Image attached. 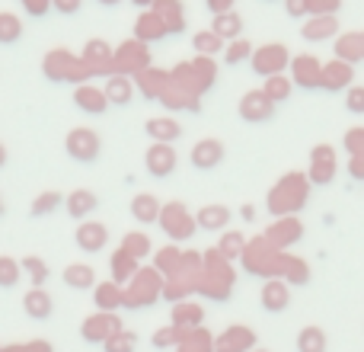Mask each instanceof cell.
Here are the masks:
<instances>
[{"instance_id":"obj_32","label":"cell","mask_w":364,"mask_h":352,"mask_svg":"<svg viewBox=\"0 0 364 352\" xmlns=\"http://www.w3.org/2000/svg\"><path fill=\"white\" fill-rule=\"evenodd\" d=\"M23 263H26V269H32L36 282H42V279H45V266H42V259H38V257H29V259H23Z\"/></svg>"},{"instance_id":"obj_19","label":"cell","mask_w":364,"mask_h":352,"mask_svg":"<svg viewBox=\"0 0 364 352\" xmlns=\"http://www.w3.org/2000/svg\"><path fill=\"white\" fill-rule=\"evenodd\" d=\"M58 205H61V192H45V195H38V199H36V205H32V214H36V218H42V214L55 212Z\"/></svg>"},{"instance_id":"obj_4","label":"cell","mask_w":364,"mask_h":352,"mask_svg":"<svg viewBox=\"0 0 364 352\" xmlns=\"http://www.w3.org/2000/svg\"><path fill=\"white\" fill-rule=\"evenodd\" d=\"M147 170L154 176H170L176 170V154H173L166 145L151 147V151H147Z\"/></svg>"},{"instance_id":"obj_30","label":"cell","mask_w":364,"mask_h":352,"mask_svg":"<svg viewBox=\"0 0 364 352\" xmlns=\"http://www.w3.org/2000/svg\"><path fill=\"white\" fill-rule=\"evenodd\" d=\"M246 51H250V45H246V42L230 45V51H227V64H240V61H243Z\"/></svg>"},{"instance_id":"obj_35","label":"cell","mask_w":364,"mask_h":352,"mask_svg":"<svg viewBox=\"0 0 364 352\" xmlns=\"http://www.w3.org/2000/svg\"><path fill=\"white\" fill-rule=\"evenodd\" d=\"M100 4H102V6H115V4H119V0H100Z\"/></svg>"},{"instance_id":"obj_29","label":"cell","mask_w":364,"mask_h":352,"mask_svg":"<svg viewBox=\"0 0 364 352\" xmlns=\"http://www.w3.org/2000/svg\"><path fill=\"white\" fill-rule=\"evenodd\" d=\"M336 81H348V68H329L326 71V83H323V87H329V90H336Z\"/></svg>"},{"instance_id":"obj_8","label":"cell","mask_w":364,"mask_h":352,"mask_svg":"<svg viewBox=\"0 0 364 352\" xmlns=\"http://www.w3.org/2000/svg\"><path fill=\"white\" fill-rule=\"evenodd\" d=\"M23 308H26V314H32L36 321H45L55 304H51V295L45 289H29V295L23 298Z\"/></svg>"},{"instance_id":"obj_20","label":"cell","mask_w":364,"mask_h":352,"mask_svg":"<svg viewBox=\"0 0 364 352\" xmlns=\"http://www.w3.org/2000/svg\"><path fill=\"white\" fill-rule=\"evenodd\" d=\"M262 93L269 96L272 103H275V100H288V93H291V81H284V77H278V74H275V77L269 81V87L262 90Z\"/></svg>"},{"instance_id":"obj_28","label":"cell","mask_w":364,"mask_h":352,"mask_svg":"<svg viewBox=\"0 0 364 352\" xmlns=\"http://www.w3.org/2000/svg\"><path fill=\"white\" fill-rule=\"evenodd\" d=\"M218 45H220V36H218V32H211V36H198V38H195V48H198V51H218Z\"/></svg>"},{"instance_id":"obj_38","label":"cell","mask_w":364,"mask_h":352,"mask_svg":"<svg viewBox=\"0 0 364 352\" xmlns=\"http://www.w3.org/2000/svg\"><path fill=\"white\" fill-rule=\"evenodd\" d=\"M0 212H4V208H0Z\"/></svg>"},{"instance_id":"obj_7","label":"cell","mask_w":364,"mask_h":352,"mask_svg":"<svg viewBox=\"0 0 364 352\" xmlns=\"http://www.w3.org/2000/svg\"><path fill=\"white\" fill-rule=\"evenodd\" d=\"M284 61H288V51H284L282 45H269V48H262V51L256 55L252 68L262 71V74H275L278 68H284Z\"/></svg>"},{"instance_id":"obj_14","label":"cell","mask_w":364,"mask_h":352,"mask_svg":"<svg viewBox=\"0 0 364 352\" xmlns=\"http://www.w3.org/2000/svg\"><path fill=\"white\" fill-rule=\"evenodd\" d=\"M297 349H301V352H326V340H323V330H316V327L301 330Z\"/></svg>"},{"instance_id":"obj_37","label":"cell","mask_w":364,"mask_h":352,"mask_svg":"<svg viewBox=\"0 0 364 352\" xmlns=\"http://www.w3.org/2000/svg\"><path fill=\"white\" fill-rule=\"evenodd\" d=\"M138 4H147V0H138Z\"/></svg>"},{"instance_id":"obj_2","label":"cell","mask_w":364,"mask_h":352,"mask_svg":"<svg viewBox=\"0 0 364 352\" xmlns=\"http://www.w3.org/2000/svg\"><path fill=\"white\" fill-rule=\"evenodd\" d=\"M272 113H275V103L265 93H246L243 103H240V115L246 122H265V119H272Z\"/></svg>"},{"instance_id":"obj_27","label":"cell","mask_w":364,"mask_h":352,"mask_svg":"<svg viewBox=\"0 0 364 352\" xmlns=\"http://www.w3.org/2000/svg\"><path fill=\"white\" fill-rule=\"evenodd\" d=\"M106 352H134V336H115V343H106Z\"/></svg>"},{"instance_id":"obj_10","label":"cell","mask_w":364,"mask_h":352,"mask_svg":"<svg viewBox=\"0 0 364 352\" xmlns=\"http://www.w3.org/2000/svg\"><path fill=\"white\" fill-rule=\"evenodd\" d=\"M90 212H96V195L93 192H70L68 195V214L70 218H87Z\"/></svg>"},{"instance_id":"obj_16","label":"cell","mask_w":364,"mask_h":352,"mask_svg":"<svg viewBox=\"0 0 364 352\" xmlns=\"http://www.w3.org/2000/svg\"><path fill=\"white\" fill-rule=\"evenodd\" d=\"M64 282L70 289H90L93 285V269L90 266H70V269H64Z\"/></svg>"},{"instance_id":"obj_1","label":"cell","mask_w":364,"mask_h":352,"mask_svg":"<svg viewBox=\"0 0 364 352\" xmlns=\"http://www.w3.org/2000/svg\"><path fill=\"white\" fill-rule=\"evenodd\" d=\"M68 154L74 160H80V164H93V160L100 157V138H96V132H90V128H74V132L68 135Z\"/></svg>"},{"instance_id":"obj_18","label":"cell","mask_w":364,"mask_h":352,"mask_svg":"<svg viewBox=\"0 0 364 352\" xmlns=\"http://www.w3.org/2000/svg\"><path fill=\"white\" fill-rule=\"evenodd\" d=\"M262 304L269 311H282L284 304H288V289H284V285H278V282H272L269 289L262 291Z\"/></svg>"},{"instance_id":"obj_13","label":"cell","mask_w":364,"mask_h":352,"mask_svg":"<svg viewBox=\"0 0 364 352\" xmlns=\"http://www.w3.org/2000/svg\"><path fill=\"white\" fill-rule=\"evenodd\" d=\"M147 132H151V138H157V141H173V138H179V125L176 122H170V119H151L147 122Z\"/></svg>"},{"instance_id":"obj_5","label":"cell","mask_w":364,"mask_h":352,"mask_svg":"<svg viewBox=\"0 0 364 352\" xmlns=\"http://www.w3.org/2000/svg\"><path fill=\"white\" fill-rule=\"evenodd\" d=\"M220 157H224V147H220L218 141H198L195 151H192V164L198 167V170H211V167H218Z\"/></svg>"},{"instance_id":"obj_6","label":"cell","mask_w":364,"mask_h":352,"mask_svg":"<svg viewBox=\"0 0 364 352\" xmlns=\"http://www.w3.org/2000/svg\"><path fill=\"white\" fill-rule=\"evenodd\" d=\"M74 103L83 109V113H90V115L106 113V106H109L106 93H102V90H96V87H80L74 93Z\"/></svg>"},{"instance_id":"obj_21","label":"cell","mask_w":364,"mask_h":352,"mask_svg":"<svg viewBox=\"0 0 364 352\" xmlns=\"http://www.w3.org/2000/svg\"><path fill=\"white\" fill-rule=\"evenodd\" d=\"M19 38V19L10 13H0V42H16Z\"/></svg>"},{"instance_id":"obj_31","label":"cell","mask_w":364,"mask_h":352,"mask_svg":"<svg viewBox=\"0 0 364 352\" xmlns=\"http://www.w3.org/2000/svg\"><path fill=\"white\" fill-rule=\"evenodd\" d=\"M284 6H288L291 16H304L310 10V0H284Z\"/></svg>"},{"instance_id":"obj_22","label":"cell","mask_w":364,"mask_h":352,"mask_svg":"<svg viewBox=\"0 0 364 352\" xmlns=\"http://www.w3.org/2000/svg\"><path fill=\"white\" fill-rule=\"evenodd\" d=\"M329 32H336V19L333 16L320 19V23H314V26H304V38H326Z\"/></svg>"},{"instance_id":"obj_24","label":"cell","mask_w":364,"mask_h":352,"mask_svg":"<svg viewBox=\"0 0 364 352\" xmlns=\"http://www.w3.org/2000/svg\"><path fill=\"white\" fill-rule=\"evenodd\" d=\"M16 279H19L16 263H13V259H0V285H4V289H13Z\"/></svg>"},{"instance_id":"obj_3","label":"cell","mask_w":364,"mask_h":352,"mask_svg":"<svg viewBox=\"0 0 364 352\" xmlns=\"http://www.w3.org/2000/svg\"><path fill=\"white\" fill-rule=\"evenodd\" d=\"M77 247H80V250H87V253H100L102 247H106V227L102 224H96V221H90V224H80L77 227Z\"/></svg>"},{"instance_id":"obj_11","label":"cell","mask_w":364,"mask_h":352,"mask_svg":"<svg viewBox=\"0 0 364 352\" xmlns=\"http://www.w3.org/2000/svg\"><path fill=\"white\" fill-rule=\"evenodd\" d=\"M132 214L141 221V224H151V221H157V214H160V202L154 199V195H138V199L132 202Z\"/></svg>"},{"instance_id":"obj_26","label":"cell","mask_w":364,"mask_h":352,"mask_svg":"<svg viewBox=\"0 0 364 352\" xmlns=\"http://www.w3.org/2000/svg\"><path fill=\"white\" fill-rule=\"evenodd\" d=\"M147 253V237L144 234H128V240H125V253Z\"/></svg>"},{"instance_id":"obj_25","label":"cell","mask_w":364,"mask_h":352,"mask_svg":"<svg viewBox=\"0 0 364 352\" xmlns=\"http://www.w3.org/2000/svg\"><path fill=\"white\" fill-rule=\"evenodd\" d=\"M346 106H348V113H364V87L348 90V96H346Z\"/></svg>"},{"instance_id":"obj_36","label":"cell","mask_w":364,"mask_h":352,"mask_svg":"<svg viewBox=\"0 0 364 352\" xmlns=\"http://www.w3.org/2000/svg\"><path fill=\"white\" fill-rule=\"evenodd\" d=\"M6 164V151H4V147H0V167H4Z\"/></svg>"},{"instance_id":"obj_12","label":"cell","mask_w":364,"mask_h":352,"mask_svg":"<svg viewBox=\"0 0 364 352\" xmlns=\"http://www.w3.org/2000/svg\"><path fill=\"white\" fill-rule=\"evenodd\" d=\"M211 32H218V36H224V38H233V36H240V32H243V19H240L237 13H220V16L214 19V29Z\"/></svg>"},{"instance_id":"obj_23","label":"cell","mask_w":364,"mask_h":352,"mask_svg":"<svg viewBox=\"0 0 364 352\" xmlns=\"http://www.w3.org/2000/svg\"><path fill=\"white\" fill-rule=\"evenodd\" d=\"M119 301H122V295L115 285H100V291H96V304L100 308H119Z\"/></svg>"},{"instance_id":"obj_34","label":"cell","mask_w":364,"mask_h":352,"mask_svg":"<svg viewBox=\"0 0 364 352\" xmlns=\"http://www.w3.org/2000/svg\"><path fill=\"white\" fill-rule=\"evenodd\" d=\"M208 6H211V10L220 16V13H227V6H230V0H208Z\"/></svg>"},{"instance_id":"obj_33","label":"cell","mask_w":364,"mask_h":352,"mask_svg":"<svg viewBox=\"0 0 364 352\" xmlns=\"http://www.w3.org/2000/svg\"><path fill=\"white\" fill-rule=\"evenodd\" d=\"M55 10H61V13H77V10H80V0H55Z\"/></svg>"},{"instance_id":"obj_9","label":"cell","mask_w":364,"mask_h":352,"mask_svg":"<svg viewBox=\"0 0 364 352\" xmlns=\"http://www.w3.org/2000/svg\"><path fill=\"white\" fill-rule=\"evenodd\" d=\"M326 157H329V147H316V164H314V170H310V180H314L316 186H326L336 176V160H326Z\"/></svg>"},{"instance_id":"obj_17","label":"cell","mask_w":364,"mask_h":352,"mask_svg":"<svg viewBox=\"0 0 364 352\" xmlns=\"http://www.w3.org/2000/svg\"><path fill=\"white\" fill-rule=\"evenodd\" d=\"M230 221V212L224 205H211V208H201L198 214V224L201 227H224Z\"/></svg>"},{"instance_id":"obj_15","label":"cell","mask_w":364,"mask_h":352,"mask_svg":"<svg viewBox=\"0 0 364 352\" xmlns=\"http://www.w3.org/2000/svg\"><path fill=\"white\" fill-rule=\"evenodd\" d=\"M106 100L115 103V106H125L128 100H132V83L122 81V77H115V81L106 83Z\"/></svg>"}]
</instances>
